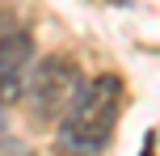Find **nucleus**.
<instances>
[{
	"mask_svg": "<svg viewBox=\"0 0 160 156\" xmlns=\"http://www.w3.org/2000/svg\"><path fill=\"white\" fill-rule=\"evenodd\" d=\"M122 114V80L118 76H93L80 84L76 101L59 118V152L68 156H97L114 139V127Z\"/></svg>",
	"mask_w": 160,
	"mask_h": 156,
	"instance_id": "1",
	"label": "nucleus"
},
{
	"mask_svg": "<svg viewBox=\"0 0 160 156\" xmlns=\"http://www.w3.org/2000/svg\"><path fill=\"white\" fill-rule=\"evenodd\" d=\"M80 84V68L72 63L68 55H47L34 63L30 72V84H25V110H30L34 123H59L68 114V106L76 101Z\"/></svg>",
	"mask_w": 160,
	"mask_h": 156,
	"instance_id": "2",
	"label": "nucleus"
},
{
	"mask_svg": "<svg viewBox=\"0 0 160 156\" xmlns=\"http://www.w3.org/2000/svg\"><path fill=\"white\" fill-rule=\"evenodd\" d=\"M30 72H34V38L25 30H13L0 42V106H13L25 97Z\"/></svg>",
	"mask_w": 160,
	"mask_h": 156,
	"instance_id": "3",
	"label": "nucleus"
},
{
	"mask_svg": "<svg viewBox=\"0 0 160 156\" xmlns=\"http://www.w3.org/2000/svg\"><path fill=\"white\" fill-rule=\"evenodd\" d=\"M0 156H34V148L17 135H0Z\"/></svg>",
	"mask_w": 160,
	"mask_h": 156,
	"instance_id": "4",
	"label": "nucleus"
},
{
	"mask_svg": "<svg viewBox=\"0 0 160 156\" xmlns=\"http://www.w3.org/2000/svg\"><path fill=\"white\" fill-rule=\"evenodd\" d=\"M13 30H21V25H17V17H13V8H8V4H0V42H4Z\"/></svg>",
	"mask_w": 160,
	"mask_h": 156,
	"instance_id": "5",
	"label": "nucleus"
},
{
	"mask_svg": "<svg viewBox=\"0 0 160 156\" xmlns=\"http://www.w3.org/2000/svg\"><path fill=\"white\" fill-rule=\"evenodd\" d=\"M152 143H156V139H148V143H143V156H152Z\"/></svg>",
	"mask_w": 160,
	"mask_h": 156,
	"instance_id": "6",
	"label": "nucleus"
},
{
	"mask_svg": "<svg viewBox=\"0 0 160 156\" xmlns=\"http://www.w3.org/2000/svg\"><path fill=\"white\" fill-rule=\"evenodd\" d=\"M63 156H68V152H63Z\"/></svg>",
	"mask_w": 160,
	"mask_h": 156,
	"instance_id": "7",
	"label": "nucleus"
}]
</instances>
